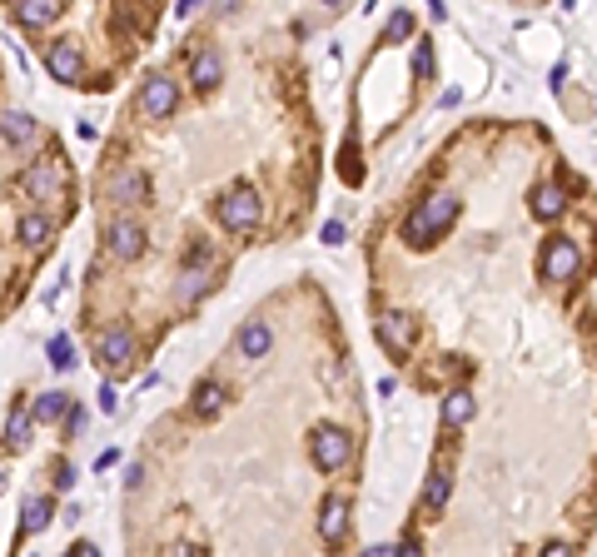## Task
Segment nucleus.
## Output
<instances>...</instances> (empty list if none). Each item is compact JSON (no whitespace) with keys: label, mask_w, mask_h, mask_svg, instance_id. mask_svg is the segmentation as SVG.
I'll return each instance as SVG.
<instances>
[{"label":"nucleus","mask_w":597,"mask_h":557,"mask_svg":"<svg viewBox=\"0 0 597 557\" xmlns=\"http://www.w3.org/2000/svg\"><path fill=\"white\" fill-rule=\"evenodd\" d=\"M0 134H5V144H35V120L25 110H5L0 114Z\"/></svg>","instance_id":"nucleus-17"},{"label":"nucleus","mask_w":597,"mask_h":557,"mask_svg":"<svg viewBox=\"0 0 597 557\" xmlns=\"http://www.w3.org/2000/svg\"><path fill=\"white\" fill-rule=\"evenodd\" d=\"M209 293V274L205 269H189V274H179V303H195Z\"/></svg>","instance_id":"nucleus-25"},{"label":"nucleus","mask_w":597,"mask_h":557,"mask_svg":"<svg viewBox=\"0 0 597 557\" xmlns=\"http://www.w3.org/2000/svg\"><path fill=\"white\" fill-rule=\"evenodd\" d=\"M140 104H145L149 120H165V114H175V104H179V85H175L169 75H149Z\"/></svg>","instance_id":"nucleus-10"},{"label":"nucleus","mask_w":597,"mask_h":557,"mask_svg":"<svg viewBox=\"0 0 597 557\" xmlns=\"http://www.w3.org/2000/svg\"><path fill=\"white\" fill-rule=\"evenodd\" d=\"M30 428H35V413H30V408H10V418H5V448L10 453H20V448L30 443Z\"/></svg>","instance_id":"nucleus-21"},{"label":"nucleus","mask_w":597,"mask_h":557,"mask_svg":"<svg viewBox=\"0 0 597 557\" xmlns=\"http://www.w3.org/2000/svg\"><path fill=\"white\" fill-rule=\"evenodd\" d=\"M413 339H419V323L399 309H379V343L393 353V359H409L413 353Z\"/></svg>","instance_id":"nucleus-5"},{"label":"nucleus","mask_w":597,"mask_h":557,"mask_svg":"<svg viewBox=\"0 0 597 557\" xmlns=\"http://www.w3.org/2000/svg\"><path fill=\"white\" fill-rule=\"evenodd\" d=\"M46 65H50V75H56L60 85H75V80L85 75L80 45H70V40H60V45H50V50H46Z\"/></svg>","instance_id":"nucleus-11"},{"label":"nucleus","mask_w":597,"mask_h":557,"mask_svg":"<svg viewBox=\"0 0 597 557\" xmlns=\"http://www.w3.org/2000/svg\"><path fill=\"white\" fill-rule=\"evenodd\" d=\"M30 413H35V423H56L60 413H70V398L66 393H40Z\"/></svg>","instance_id":"nucleus-24"},{"label":"nucleus","mask_w":597,"mask_h":557,"mask_svg":"<svg viewBox=\"0 0 597 557\" xmlns=\"http://www.w3.org/2000/svg\"><path fill=\"white\" fill-rule=\"evenodd\" d=\"M413 70H419L423 80L433 75V50H429V40H419V50H413Z\"/></svg>","instance_id":"nucleus-28"},{"label":"nucleus","mask_w":597,"mask_h":557,"mask_svg":"<svg viewBox=\"0 0 597 557\" xmlns=\"http://www.w3.org/2000/svg\"><path fill=\"white\" fill-rule=\"evenodd\" d=\"M578 269H582V254H578V244H572V239H548V244H542V254H538V274L548 279V283L572 279Z\"/></svg>","instance_id":"nucleus-4"},{"label":"nucleus","mask_w":597,"mask_h":557,"mask_svg":"<svg viewBox=\"0 0 597 557\" xmlns=\"http://www.w3.org/2000/svg\"><path fill=\"white\" fill-rule=\"evenodd\" d=\"M319 538H324L329 548H339V542L349 538V502L339 498V492H329V498L319 502Z\"/></svg>","instance_id":"nucleus-9"},{"label":"nucleus","mask_w":597,"mask_h":557,"mask_svg":"<svg viewBox=\"0 0 597 557\" xmlns=\"http://www.w3.org/2000/svg\"><path fill=\"white\" fill-rule=\"evenodd\" d=\"M95 359H100L110 373H125V369H130V363H135L130 329H125V323H110V329L100 333V343H95Z\"/></svg>","instance_id":"nucleus-6"},{"label":"nucleus","mask_w":597,"mask_h":557,"mask_svg":"<svg viewBox=\"0 0 597 557\" xmlns=\"http://www.w3.org/2000/svg\"><path fill=\"white\" fill-rule=\"evenodd\" d=\"M50 363H56L60 373L75 369V343L66 339V333H56V339H50Z\"/></svg>","instance_id":"nucleus-27"},{"label":"nucleus","mask_w":597,"mask_h":557,"mask_svg":"<svg viewBox=\"0 0 597 557\" xmlns=\"http://www.w3.org/2000/svg\"><path fill=\"white\" fill-rule=\"evenodd\" d=\"M364 557H399V542H379V548H369Z\"/></svg>","instance_id":"nucleus-32"},{"label":"nucleus","mask_w":597,"mask_h":557,"mask_svg":"<svg viewBox=\"0 0 597 557\" xmlns=\"http://www.w3.org/2000/svg\"><path fill=\"white\" fill-rule=\"evenodd\" d=\"M125 482H130V488H140V482H145V463H130V468H125Z\"/></svg>","instance_id":"nucleus-31"},{"label":"nucleus","mask_w":597,"mask_h":557,"mask_svg":"<svg viewBox=\"0 0 597 557\" xmlns=\"http://www.w3.org/2000/svg\"><path fill=\"white\" fill-rule=\"evenodd\" d=\"M189 403H195V413H199V418H215V413H219V403H224V388L215 383V378H205V383H199L195 393H189Z\"/></svg>","instance_id":"nucleus-23"},{"label":"nucleus","mask_w":597,"mask_h":557,"mask_svg":"<svg viewBox=\"0 0 597 557\" xmlns=\"http://www.w3.org/2000/svg\"><path fill=\"white\" fill-rule=\"evenodd\" d=\"M60 0H20L15 5V20L20 25H30V30H40V25H50V20H60Z\"/></svg>","instance_id":"nucleus-16"},{"label":"nucleus","mask_w":597,"mask_h":557,"mask_svg":"<svg viewBox=\"0 0 597 557\" xmlns=\"http://www.w3.org/2000/svg\"><path fill=\"white\" fill-rule=\"evenodd\" d=\"M95 403H100V413H115V408H120L115 403V383H100V398H95Z\"/></svg>","instance_id":"nucleus-29"},{"label":"nucleus","mask_w":597,"mask_h":557,"mask_svg":"<svg viewBox=\"0 0 597 557\" xmlns=\"http://www.w3.org/2000/svg\"><path fill=\"white\" fill-rule=\"evenodd\" d=\"M219 75H224V55H219V50L215 45L195 50V60H189V85H195V90H215Z\"/></svg>","instance_id":"nucleus-13"},{"label":"nucleus","mask_w":597,"mask_h":557,"mask_svg":"<svg viewBox=\"0 0 597 557\" xmlns=\"http://www.w3.org/2000/svg\"><path fill=\"white\" fill-rule=\"evenodd\" d=\"M324 244H344V224H339V219H329L324 224Z\"/></svg>","instance_id":"nucleus-30"},{"label":"nucleus","mask_w":597,"mask_h":557,"mask_svg":"<svg viewBox=\"0 0 597 557\" xmlns=\"http://www.w3.org/2000/svg\"><path fill=\"white\" fill-rule=\"evenodd\" d=\"M538 557H572V548H568V542H548Z\"/></svg>","instance_id":"nucleus-33"},{"label":"nucleus","mask_w":597,"mask_h":557,"mask_svg":"<svg viewBox=\"0 0 597 557\" xmlns=\"http://www.w3.org/2000/svg\"><path fill=\"white\" fill-rule=\"evenodd\" d=\"M403 35H413V15H409V10H393L389 25H383V45H399Z\"/></svg>","instance_id":"nucleus-26"},{"label":"nucleus","mask_w":597,"mask_h":557,"mask_svg":"<svg viewBox=\"0 0 597 557\" xmlns=\"http://www.w3.org/2000/svg\"><path fill=\"white\" fill-rule=\"evenodd\" d=\"M562 209H568V189H562L558 180H548V184L532 189V214H538V219H558Z\"/></svg>","instance_id":"nucleus-15"},{"label":"nucleus","mask_w":597,"mask_h":557,"mask_svg":"<svg viewBox=\"0 0 597 557\" xmlns=\"http://www.w3.org/2000/svg\"><path fill=\"white\" fill-rule=\"evenodd\" d=\"M105 244H110L115 259H140L145 254V229L135 224L130 214H120V219H110V229H105Z\"/></svg>","instance_id":"nucleus-8"},{"label":"nucleus","mask_w":597,"mask_h":557,"mask_svg":"<svg viewBox=\"0 0 597 557\" xmlns=\"http://www.w3.org/2000/svg\"><path fill=\"white\" fill-rule=\"evenodd\" d=\"M269 343H274V333H269V323H244L239 329V353L244 359H264V353H269Z\"/></svg>","instance_id":"nucleus-18"},{"label":"nucleus","mask_w":597,"mask_h":557,"mask_svg":"<svg viewBox=\"0 0 597 557\" xmlns=\"http://www.w3.org/2000/svg\"><path fill=\"white\" fill-rule=\"evenodd\" d=\"M448 492H453V478H448V458H439V463H433V472L429 478H423V512H439L443 502H448Z\"/></svg>","instance_id":"nucleus-14"},{"label":"nucleus","mask_w":597,"mask_h":557,"mask_svg":"<svg viewBox=\"0 0 597 557\" xmlns=\"http://www.w3.org/2000/svg\"><path fill=\"white\" fill-rule=\"evenodd\" d=\"M145 194H149V174L140 170V164H125V170L110 180V204H140Z\"/></svg>","instance_id":"nucleus-12"},{"label":"nucleus","mask_w":597,"mask_h":557,"mask_svg":"<svg viewBox=\"0 0 597 557\" xmlns=\"http://www.w3.org/2000/svg\"><path fill=\"white\" fill-rule=\"evenodd\" d=\"M50 518H56V502H50V498H40V492H35V498H25V502H20V528H25V532L50 528Z\"/></svg>","instance_id":"nucleus-19"},{"label":"nucleus","mask_w":597,"mask_h":557,"mask_svg":"<svg viewBox=\"0 0 597 557\" xmlns=\"http://www.w3.org/2000/svg\"><path fill=\"white\" fill-rule=\"evenodd\" d=\"M20 184H25L30 199H60V189H66V160H50L46 154V160L30 164Z\"/></svg>","instance_id":"nucleus-7"},{"label":"nucleus","mask_w":597,"mask_h":557,"mask_svg":"<svg viewBox=\"0 0 597 557\" xmlns=\"http://www.w3.org/2000/svg\"><path fill=\"white\" fill-rule=\"evenodd\" d=\"M15 234H20V244H30V249H46V244H50V234H56V224H50L46 214H20Z\"/></svg>","instance_id":"nucleus-20"},{"label":"nucleus","mask_w":597,"mask_h":557,"mask_svg":"<svg viewBox=\"0 0 597 557\" xmlns=\"http://www.w3.org/2000/svg\"><path fill=\"white\" fill-rule=\"evenodd\" d=\"M309 453H314V468H324V472H339L354 458V443H349V433L344 428H334V423H319L314 428V438H309Z\"/></svg>","instance_id":"nucleus-3"},{"label":"nucleus","mask_w":597,"mask_h":557,"mask_svg":"<svg viewBox=\"0 0 597 557\" xmlns=\"http://www.w3.org/2000/svg\"><path fill=\"white\" fill-rule=\"evenodd\" d=\"M399 557H423V552H419V542H399Z\"/></svg>","instance_id":"nucleus-34"},{"label":"nucleus","mask_w":597,"mask_h":557,"mask_svg":"<svg viewBox=\"0 0 597 557\" xmlns=\"http://www.w3.org/2000/svg\"><path fill=\"white\" fill-rule=\"evenodd\" d=\"M70 557H100V548H90V542H80V548H75Z\"/></svg>","instance_id":"nucleus-36"},{"label":"nucleus","mask_w":597,"mask_h":557,"mask_svg":"<svg viewBox=\"0 0 597 557\" xmlns=\"http://www.w3.org/2000/svg\"><path fill=\"white\" fill-rule=\"evenodd\" d=\"M165 557H195V548H189V542H179V548H169Z\"/></svg>","instance_id":"nucleus-35"},{"label":"nucleus","mask_w":597,"mask_h":557,"mask_svg":"<svg viewBox=\"0 0 597 557\" xmlns=\"http://www.w3.org/2000/svg\"><path fill=\"white\" fill-rule=\"evenodd\" d=\"M219 224L224 229H234V234H244V229H254L259 224V214H264V204H259V189L254 184H229L219 194Z\"/></svg>","instance_id":"nucleus-2"},{"label":"nucleus","mask_w":597,"mask_h":557,"mask_svg":"<svg viewBox=\"0 0 597 557\" xmlns=\"http://www.w3.org/2000/svg\"><path fill=\"white\" fill-rule=\"evenodd\" d=\"M458 194H448V189H439V194H429L419 209H409V219H403V244L413 249H429L439 234H448V224L458 219Z\"/></svg>","instance_id":"nucleus-1"},{"label":"nucleus","mask_w":597,"mask_h":557,"mask_svg":"<svg viewBox=\"0 0 597 557\" xmlns=\"http://www.w3.org/2000/svg\"><path fill=\"white\" fill-rule=\"evenodd\" d=\"M0 492H5V478H0Z\"/></svg>","instance_id":"nucleus-37"},{"label":"nucleus","mask_w":597,"mask_h":557,"mask_svg":"<svg viewBox=\"0 0 597 557\" xmlns=\"http://www.w3.org/2000/svg\"><path fill=\"white\" fill-rule=\"evenodd\" d=\"M468 418H473V393H468V388H453V393L443 398V423L448 428H463Z\"/></svg>","instance_id":"nucleus-22"}]
</instances>
